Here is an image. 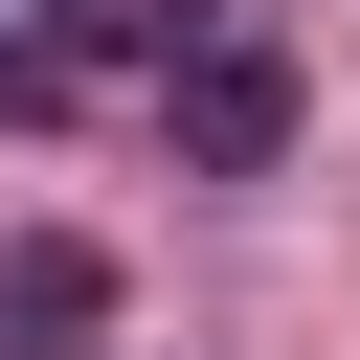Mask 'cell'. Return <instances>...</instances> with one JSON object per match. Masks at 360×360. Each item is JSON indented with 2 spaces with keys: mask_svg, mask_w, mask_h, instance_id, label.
I'll return each instance as SVG.
<instances>
[{
  "mask_svg": "<svg viewBox=\"0 0 360 360\" xmlns=\"http://www.w3.org/2000/svg\"><path fill=\"white\" fill-rule=\"evenodd\" d=\"M158 135H180V180H270V158H292V45H270V22H202V45L158 68Z\"/></svg>",
  "mask_w": 360,
  "mask_h": 360,
  "instance_id": "6da1fadb",
  "label": "cell"
},
{
  "mask_svg": "<svg viewBox=\"0 0 360 360\" xmlns=\"http://www.w3.org/2000/svg\"><path fill=\"white\" fill-rule=\"evenodd\" d=\"M0 360H112V248L90 225H22L0 248Z\"/></svg>",
  "mask_w": 360,
  "mask_h": 360,
  "instance_id": "7a4b0ae2",
  "label": "cell"
},
{
  "mask_svg": "<svg viewBox=\"0 0 360 360\" xmlns=\"http://www.w3.org/2000/svg\"><path fill=\"white\" fill-rule=\"evenodd\" d=\"M202 22H248V0H68V68H90V90H158Z\"/></svg>",
  "mask_w": 360,
  "mask_h": 360,
  "instance_id": "3957f363",
  "label": "cell"
},
{
  "mask_svg": "<svg viewBox=\"0 0 360 360\" xmlns=\"http://www.w3.org/2000/svg\"><path fill=\"white\" fill-rule=\"evenodd\" d=\"M90 68H68V0H0V112H68Z\"/></svg>",
  "mask_w": 360,
  "mask_h": 360,
  "instance_id": "277c9868",
  "label": "cell"
}]
</instances>
